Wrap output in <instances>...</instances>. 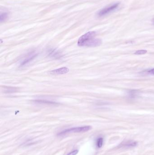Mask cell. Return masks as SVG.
<instances>
[{
  "label": "cell",
  "instance_id": "cell-1",
  "mask_svg": "<svg viewBox=\"0 0 154 155\" xmlns=\"http://www.w3.org/2000/svg\"><path fill=\"white\" fill-rule=\"evenodd\" d=\"M95 31H90L82 35L78 40V46L87 47H97L101 45L102 40L96 39Z\"/></svg>",
  "mask_w": 154,
  "mask_h": 155
},
{
  "label": "cell",
  "instance_id": "cell-2",
  "mask_svg": "<svg viewBox=\"0 0 154 155\" xmlns=\"http://www.w3.org/2000/svg\"><path fill=\"white\" fill-rule=\"evenodd\" d=\"M91 129V127L90 126H84V127H76V128H71L64 130L63 132L59 133V135L66 134L71 133H84L87 132Z\"/></svg>",
  "mask_w": 154,
  "mask_h": 155
},
{
  "label": "cell",
  "instance_id": "cell-3",
  "mask_svg": "<svg viewBox=\"0 0 154 155\" xmlns=\"http://www.w3.org/2000/svg\"><path fill=\"white\" fill-rule=\"evenodd\" d=\"M118 5H119V3H116L115 4H113L111 6H108L107 7L103 8V9H102L100 12H98V16H100V17H102V16H104V15L108 14L109 13L115 10L117 7H118Z\"/></svg>",
  "mask_w": 154,
  "mask_h": 155
},
{
  "label": "cell",
  "instance_id": "cell-4",
  "mask_svg": "<svg viewBox=\"0 0 154 155\" xmlns=\"http://www.w3.org/2000/svg\"><path fill=\"white\" fill-rule=\"evenodd\" d=\"M69 71V69L67 67H63L58 69L52 70L50 72L52 74H63L67 73Z\"/></svg>",
  "mask_w": 154,
  "mask_h": 155
},
{
  "label": "cell",
  "instance_id": "cell-5",
  "mask_svg": "<svg viewBox=\"0 0 154 155\" xmlns=\"http://www.w3.org/2000/svg\"><path fill=\"white\" fill-rule=\"evenodd\" d=\"M37 54H35V53H34V54H31L30 56H28L26 59L24 60V61H23L21 63V66H25V65L27 63L30 62L31 61L33 60L34 59V58L37 56Z\"/></svg>",
  "mask_w": 154,
  "mask_h": 155
},
{
  "label": "cell",
  "instance_id": "cell-6",
  "mask_svg": "<svg viewBox=\"0 0 154 155\" xmlns=\"http://www.w3.org/2000/svg\"><path fill=\"white\" fill-rule=\"evenodd\" d=\"M137 143L136 141H128L125 143H123L121 144V146L123 147H133L136 146Z\"/></svg>",
  "mask_w": 154,
  "mask_h": 155
},
{
  "label": "cell",
  "instance_id": "cell-7",
  "mask_svg": "<svg viewBox=\"0 0 154 155\" xmlns=\"http://www.w3.org/2000/svg\"><path fill=\"white\" fill-rule=\"evenodd\" d=\"M49 56H51L53 57L54 58H58L61 57V55H60V53L56 50H50L49 52Z\"/></svg>",
  "mask_w": 154,
  "mask_h": 155
},
{
  "label": "cell",
  "instance_id": "cell-8",
  "mask_svg": "<svg viewBox=\"0 0 154 155\" xmlns=\"http://www.w3.org/2000/svg\"><path fill=\"white\" fill-rule=\"evenodd\" d=\"M35 102L39 103H45V104H49V105H58V103L57 102L50 101L46 100H35Z\"/></svg>",
  "mask_w": 154,
  "mask_h": 155
},
{
  "label": "cell",
  "instance_id": "cell-9",
  "mask_svg": "<svg viewBox=\"0 0 154 155\" xmlns=\"http://www.w3.org/2000/svg\"><path fill=\"white\" fill-rule=\"evenodd\" d=\"M8 18V14L7 13H3L1 14L0 16V21L1 22L5 21Z\"/></svg>",
  "mask_w": 154,
  "mask_h": 155
},
{
  "label": "cell",
  "instance_id": "cell-10",
  "mask_svg": "<svg viewBox=\"0 0 154 155\" xmlns=\"http://www.w3.org/2000/svg\"><path fill=\"white\" fill-rule=\"evenodd\" d=\"M103 143V138H101L98 139L96 141V145L98 148H101L102 146Z\"/></svg>",
  "mask_w": 154,
  "mask_h": 155
},
{
  "label": "cell",
  "instance_id": "cell-11",
  "mask_svg": "<svg viewBox=\"0 0 154 155\" xmlns=\"http://www.w3.org/2000/svg\"><path fill=\"white\" fill-rule=\"evenodd\" d=\"M147 52V51L146 50H138L135 52L134 54L137 55H144V54H146Z\"/></svg>",
  "mask_w": 154,
  "mask_h": 155
},
{
  "label": "cell",
  "instance_id": "cell-12",
  "mask_svg": "<svg viewBox=\"0 0 154 155\" xmlns=\"http://www.w3.org/2000/svg\"><path fill=\"white\" fill-rule=\"evenodd\" d=\"M78 150L73 151H71L70 153H69L68 154H67V155H76L78 153Z\"/></svg>",
  "mask_w": 154,
  "mask_h": 155
},
{
  "label": "cell",
  "instance_id": "cell-13",
  "mask_svg": "<svg viewBox=\"0 0 154 155\" xmlns=\"http://www.w3.org/2000/svg\"><path fill=\"white\" fill-rule=\"evenodd\" d=\"M148 72L149 74H151V75H154V68L149 70Z\"/></svg>",
  "mask_w": 154,
  "mask_h": 155
},
{
  "label": "cell",
  "instance_id": "cell-14",
  "mask_svg": "<svg viewBox=\"0 0 154 155\" xmlns=\"http://www.w3.org/2000/svg\"><path fill=\"white\" fill-rule=\"evenodd\" d=\"M153 22H154V18L153 19Z\"/></svg>",
  "mask_w": 154,
  "mask_h": 155
}]
</instances>
